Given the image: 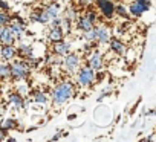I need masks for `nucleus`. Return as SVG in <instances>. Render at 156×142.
Segmentation results:
<instances>
[{
    "label": "nucleus",
    "instance_id": "1",
    "mask_svg": "<svg viewBox=\"0 0 156 142\" xmlns=\"http://www.w3.org/2000/svg\"><path fill=\"white\" fill-rule=\"evenodd\" d=\"M75 95V86L64 80V81H60L51 92V99H52V106H63L66 104L72 96Z\"/></svg>",
    "mask_w": 156,
    "mask_h": 142
},
{
    "label": "nucleus",
    "instance_id": "2",
    "mask_svg": "<svg viewBox=\"0 0 156 142\" xmlns=\"http://www.w3.org/2000/svg\"><path fill=\"white\" fill-rule=\"evenodd\" d=\"M31 66L26 60H11L9 61V78L14 81H25L31 75Z\"/></svg>",
    "mask_w": 156,
    "mask_h": 142
},
{
    "label": "nucleus",
    "instance_id": "3",
    "mask_svg": "<svg viewBox=\"0 0 156 142\" xmlns=\"http://www.w3.org/2000/svg\"><path fill=\"white\" fill-rule=\"evenodd\" d=\"M110 29L106 25H94V28L87 32H83V37L86 41H97L98 44H107V41L110 40Z\"/></svg>",
    "mask_w": 156,
    "mask_h": 142
},
{
    "label": "nucleus",
    "instance_id": "4",
    "mask_svg": "<svg viewBox=\"0 0 156 142\" xmlns=\"http://www.w3.org/2000/svg\"><path fill=\"white\" fill-rule=\"evenodd\" d=\"M95 81V70H92L87 64L76 69V83L81 87H89Z\"/></svg>",
    "mask_w": 156,
    "mask_h": 142
},
{
    "label": "nucleus",
    "instance_id": "5",
    "mask_svg": "<svg viewBox=\"0 0 156 142\" xmlns=\"http://www.w3.org/2000/svg\"><path fill=\"white\" fill-rule=\"evenodd\" d=\"M61 64H63V67H64V70L67 74H75L76 69L81 66V57L78 54H75V52H67L63 57Z\"/></svg>",
    "mask_w": 156,
    "mask_h": 142
},
{
    "label": "nucleus",
    "instance_id": "6",
    "mask_svg": "<svg viewBox=\"0 0 156 142\" xmlns=\"http://www.w3.org/2000/svg\"><path fill=\"white\" fill-rule=\"evenodd\" d=\"M8 25H9V28L12 29V32L16 35V41H22V38L26 34V22L20 16H11Z\"/></svg>",
    "mask_w": 156,
    "mask_h": 142
},
{
    "label": "nucleus",
    "instance_id": "7",
    "mask_svg": "<svg viewBox=\"0 0 156 142\" xmlns=\"http://www.w3.org/2000/svg\"><path fill=\"white\" fill-rule=\"evenodd\" d=\"M95 5L98 8V12L104 19H113L115 16V3L112 0H95Z\"/></svg>",
    "mask_w": 156,
    "mask_h": 142
},
{
    "label": "nucleus",
    "instance_id": "8",
    "mask_svg": "<svg viewBox=\"0 0 156 142\" xmlns=\"http://www.w3.org/2000/svg\"><path fill=\"white\" fill-rule=\"evenodd\" d=\"M86 61H87V66H89L92 70H95V72H100V70L103 69V66H104V58H103V55L100 54V50H95V49H92V50L89 52Z\"/></svg>",
    "mask_w": 156,
    "mask_h": 142
},
{
    "label": "nucleus",
    "instance_id": "9",
    "mask_svg": "<svg viewBox=\"0 0 156 142\" xmlns=\"http://www.w3.org/2000/svg\"><path fill=\"white\" fill-rule=\"evenodd\" d=\"M29 20L32 23H40V25H49L51 22V17L48 16L46 9L44 8H35L31 11L29 14Z\"/></svg>",
    "mask_w": 156,
    "mask_h": 142
},
{
    "label": "nucleus",
    "instance_id": "10",
    "mask_svg": "<svg viewBox=\"0 0 156 142\" xmlns=\"http://www.w3.org/2000/svg\"><path fill=\"white\" fill-rule=\"evenodd\" d=\"M150 8H151V3H144V2H136V0H133V3H130V6L127 9H129V14L132 17H141Z\"/></svg>",
    "mask_w": 156,
    "mask_h": 142
},
{
    "label": "nucleus",
    "instance_id": "11",
    "mask_svg": "<svg viewBox=\"0 0 156 142\" xmlns=\"http://www.w3.org/2000/svg\"><path fill=\"white\" fill-rule=\"evenodd\" d=\"M16 35L9 25L0 26V44H16Z\"/></svg>",
    "mask_w": 156,
    "mask_h": 142
},
{
    "label": "nucleus",
    "instance_id": "12",
    "mask_svg": "<svg viewBox=\"0 0 156 142\" xmlns=\"http://www.w3.org/2000/svg\"><path fill=\"white\" fill-rule=\"evenodd\" d=\"M70 47H72L70 41H67V40H64V38L52 43V52H54L55 55H58V57H64L67 52H70Z\"/></svg>",
    "mask_w": 156,
    "mask_h": 142
},
{
    "label": "nucleus",
    "instance_id": "13",
    "mask_svg": "<svg viewBox=\"0 0 156 142\" xmlns=\"http://www.w3.org/2000/svg\"><path fill=\"white\" fill-rule=\"evenodd\" d=\"M8 104H11L16 110H23L26 107V99L19 92H11L8 95Z\"/></svg>",
    "mask_w": 156,
    "mask_h": 142
},
{
    "label": "nucleus",
    "instance_id": "14",
    "mask_svg": "<svg viewBox=\"0 0 156 142\" xmlns=\"http://www.w3.org/2000/svg\"><path fill=\"white\" fill-rule=\"evenodd\" d=\"M16 57H17V49L14 44H2V47H0V60L9 63Z\"/></svg>",
    "mask_w": 156,
    "mask_h": 142
},
{
    "label": "nucleus",
    "instance_id": "15",
    "mask_svg": "<svg viewBox=\"0 0 156 142\" xmlns=\"http://www.w3.org/2000/svg\"><path fill=\"white\" fill-rule=\"evenodd\" d=\"M107 44H109L110 50L115 52L116 55H124V54H126V44H124L119 38H116V37H110V40L107 41Z\"/></svg>",
    "mask_w": 156,
    "mask_h": 142
},
{
    "label": "nucleus",
    "instance_id": "16",
    "mask_svg": "<svg viewBox=\"0 0 156 142\" xmlns=\"http://www.w3.org/2000/svg\"><path fill=\"white\" fill-rule=\"evenodd\" d=\"M16 49H17V57H20L23 60H28V58H31L34 55V47L31 44H26V43L19 41V46Z\"/></svg>",
    "mask_w": 156,
    "mask_h": 142
},
{
    "label": "nucleus",
    "instance_id": "17",
    "mask_svg": "<svg viewBox=\"0 0 156 142\" xmlns=\"http://www.w3.org/2000/svg\"><path fill=\"white\" fill-rule=\"evenodd\" d=\"M75 23H76V29L80 31V32H87V31H90L94 28V23L86 16H78L76 20H75Z\"/></svg>",
    "mask_w": 156,
    "mask_h": 142
},
{
    "label": "nucleus",
    "instance_id": "18",
    "mask_svg": "<svg viewBox=\"0 0 156 142\" xmlns=\"http://www.w3.org/2000/svg\"><path fill=\"white\" fill-rule=\"evenodd\" d=\"M64 35H66V32L63 31V28L61 26H51V29H49V32H48V38H49V41H58V40H63L64 38Z\"/></svg>",
    "mask_w": 156,
    "mask_h": 142
},
{
    "label": "nucleus",
    "instance_id": "19",
    "mask_svg": "<svg viewBox=\"0 0 156 142\" xmlns=\"http://www.w3.org/2000/svg\"><path fill=\"white\" fill-rule=\"evenodd\" d=\"M32 102L40 104V106H46V104L49 102V98H48L46 92H43V90H35V92L32 93Z\"/></svg>",
    "mask_w": 156,
    "mask_h": 142
},
{
    "label": "nucleus",
    "instance_id": "20",
    "mask_svg": "<svg viewBox=\"0 0 156 142\" xmlns=\"http://www.w3.org/2000/svg\"><path fill=\"white\" fill-rule=\"evenodd\" d=\"M44 9H46V12H48V16H49L51 19L60 16V5H58V3H49V5L44 6Z\"/></svg>",
    "mask_w": 156,
    "mask_h": 142
},
{
    "label": "nucleus",
    "instance_id": "21",
    "mask_svg": "<svg viewBox=\"0 0 156 142\" xmlns=\"http://www.w3.org/2000/svg\"><path fill=\"white\" fill-rule=\"evenodd\" d=\"M2 127H3V128H6L8 131H9V130H16V128L19 127V122H17V119H16V118H11V116H9V118H5V119H3Z\"/></svg>",
    "mask_w": 156,
    "mask_h": 142
},
{
    "label": "nucleus",
    "instance_id": "22",
    "mask_svg": "<svg viewBox=\"0 0 156 142\" xmlns=\"http://www.w3.org/2000/svg\"><path fill=\"white\" fill-rule=\"evenodd\" d=\"M115 14L118 16V17H121V19H129L130 17V14H129V9L122 5V3H118V5H115Z\"/></svg>",
    "mask_w": 156,
    "mask_h": 142
},
{
    "label": "nucleus",
    "instance_id": "23",
    "mask_svg": "<svg viewBox=\"0 0 156 142\" xmlns=\"http://www.w3.org/2000/svg\"><path fill=\"white\" fill-rule=\"evenodd\" d=\"M9 78V63L2 61L0 63V80H8Z\"/></svg>",
    "mask_w": 156,
    "mask_h": 142
},
{
    "label": "nucleus",
    "instance_id": "24",
    "mask_svg": "<svg viewBox=\"0 0 156 142\" xmlns=\"http://www.w3.org/2000/svg\"><path fill=\"white\" fill-rule=\"evenodd\" d=\"M44 61L48 63V64H54V66H60L61 64V60H60V57L58 55H55V54H52V55H48L46 58H44Z\"/></svg>",
    "mask_w": 156,
    "mask_h": 142
},
{
    "label": "nucleus",
    "instance_id": "25",
    "mask_svg": "<svg viewBox=\"0 0 156 142\" xmlns=\"http://www.w3.org/2000/svg\"><path fill=\"white\" fill-rule=\"evenodd\" d=\"M64 17H67L70 22H75V20H76V17H78V12H76V9H75V8H67V9H66V12H64Z\"/></svg>",
    "mask_w": 156,
    "mask_h": 142
},
{
    "label": "nucleus",
    "instance_id": "26",
    "mask_svg": "<svg viewBox=\"0 0 156 142\" xmlns=\"http://www.w3.org/2000/svg\"><path fill=\"white\" fill-rule=\"evenodd\" d=\"M86 17H87V19H89L94 25H97V23H98V12H97L95 9H87Z\"/></svg>",
    "mask_w": 156,
    "mask_h": 142
},
{
    "label": "nucleus",
    "instance_id": "27",
    "mask_svg": "<svg viewBox=\"0 0 156 142\" xmlns=\"http://www.w3.org/2000/svg\"><path fill=\"white\" fill-rule=\"evenodd\" d=\"M9 19H11V16H9L8 12H5V11H0V26H5V25H8V23H9Z\"/></svg>",
    "mask_w": 156,
    "mask_h": 142
},
{
    "label": "nucleus",
    "instance_id": "28",
    "mask_svg": "<svg viewBox=\"0 0 156 142\" xmlns=\"http://www.w3.org/2000/svg\"><path fill=\"white\" fill-rule=\"evenodd\" d=\"M17 92H19L20 95H23V96H28V92H29V89H28V86H25V84H22V86H19V89H17Z\"/></svg>",
    "mask_w": 156,
    "mask_h": 142
},
{
    "label": "nucleus",
    "instance_id": "29",
    "mask_svg": "<svg viewBox=\"0 0 156 142\" xmlns=\"http://www.w3.org/2000/svg\"><path fill=\"white\" fill-rule=\"evenodd\" d=\"M110 92H112V89H106L104 92H101V93H100V96L97 98V101H98V102H101L106 96H109V93H110Z\"/></svg>",
    "mask_w": 156,
    "mask_h": 142
},
{
    "label": "nucleus",
    "instance_id": "30",
    "mask_svg": "<svg viewBox=\"0 0 156 142\" xmlns=\"http://www.w3.org/2000/svg\"><path fill=\"white\" fill-rule=\"evenodd\" d=\"M0 11L8 12V11H9V3H8V2H5V0H0Z\"/></svg>",
    "mask_w": 156,
    "mask_h": 142
},
{
    "label": "nucleus",
    "instance_id": "31",
    "mask_svg": "<svg viewBox=\"0 0 156 142\" xmlns=\"http://www.w3.org/2000/svg\"><path fill=\"white\" fill-rule=\"evenodd\" d=\"M6 134H8V130H6V128H3L2 125H0V140L6 139Z\"/></svg>",
    "mask_w": 156,
    "mask_h": 142
},
{
    "label": "nucleus",
    "instance_id": "32",
    "mask_svg": "<svg viewBox=\"0 0 156 142\" xmlns=\"http://www.w3.org/2000/svg\"><path fill=\"white\" fill-rule=\"evenodd\" d=\"M90 3H95V0H80V5L81 6H87Z\"/></svg>",
    "mask_w": 156,
    "mask_h": 142
},
{
    "label": "nucleus",
    "instance_id": "33",
    "mask_svg": "<svg viewBox=\"0 0 156 142\" xmlns=\"http://www.w3.org/2000/svg\"><path fill=\"white\" fill-rule=\"evenodd\" d=\"M5 110H6L5 104H3V102H0V116H3V115H5Z\"/></svg>",
    "mask_w": 156,
    "mask_h": 142
},
{
    "label": "nucleus",
    "instance_id": "34",
    "mask_svg": "<svg viewBox=\"0 0 156 142\" xmlns=\"http://www.w3.org/2000/svg\"><path fill=\"white\" fill-rule=\"evenodd\" d=\"M153 115H154V109H151V110L145 112V116H153Z\"/></svg>",
    "mask_w": 156,
    "mask_h": 142
},
{
    "label": "nucleus",
    "instance_id": "35",
    "mask_svg": "<svg viewBox=\"0 0 156 142\" xmlns=\"http://www.w3.org/2000/svg\"><path fill=\"white\" fill-rule=\"evenodd\" d=\"M60 137H61V133H57V134L52 136V140H57V139H60Z\"/></svg>",
    "mask_w": 156,
    "mask_h": 142
},
{
    "label": "nucleus",
    "instance_id": "36",
    "mask_svg": "<svg viewBox=\"0 0 156 142\" xmlns=\"http://www.w3.org/2000/svg\"><path fill=\"white\" fill-rule=\"evenodd\" d=\"M136 2H144V3H151V0H136Z\"/></svg>",
    "mask_w": 156,
    "mask_h": 142
}]
</instances>
